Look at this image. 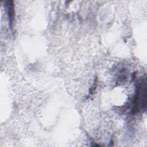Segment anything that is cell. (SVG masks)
Returning <instances> with one entry per match:
<instances>
[{
    "mask_svg": "<svg viewBox=\"0 0 147 147\" xmlns=\"http://www.w3.org/2000/svg\"><path fill=\"white\" fill-rule=\"evenodd\" d=\"M137 92L134 99V110H139L140 107H145L143 102H145L146 98V84L145 81L139 83L137 88Z\"/></svg>",
    "mask_w": 147,
    "mask_h": 147,
    "instance_id": "cell-1",
    "label": "cell"
},
{
    "mask_svg": "<svg viewBox=\"0 0 147 147\" xmlns=\"http://www.w3.org/2000/svg\"><path fill=\"white\" fill-rule=\"evenodd\" d=\"M6 7L7 11V15L9 18V21L10 23V28H12V24L14 17V5L13 3V1H6Z\"/></svg>",
    "mask_w": 147,
    "mask_h": 147,
    "instance_id": "cell-2",
    "label": "cell"
}]
</instances>
